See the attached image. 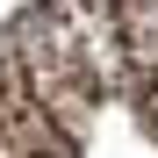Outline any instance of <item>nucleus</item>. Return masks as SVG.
Here are the masks:
<instances>
[{
	"instance_id": "1",
	"label": "nucleus",
	"mask_w": 158,
	"mask_h": 158,
	"mask_svg": "<svg viewBox=\"0 0 158 158\" xmlns=\"http://www.w3.org/2000/svg\"><path fill=\"white\" fill-rule=\"evenodd\" d=\"M0 158H158V0H36L0 29Z\"/></svg>"
}]
</instances>
